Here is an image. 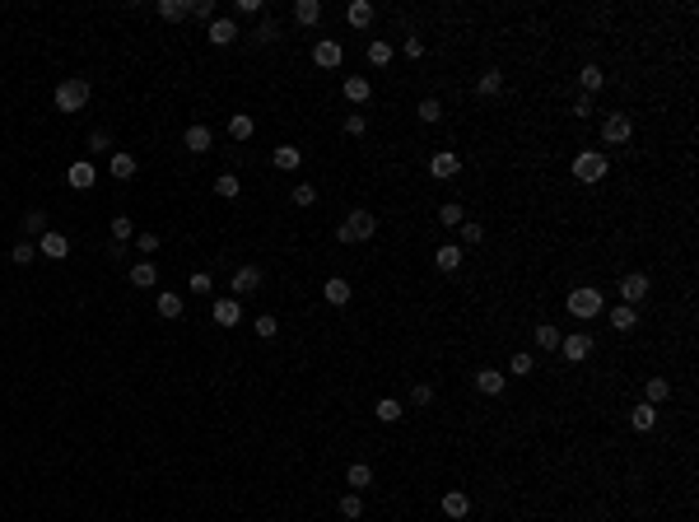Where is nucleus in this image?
I'll list each match as a JSON object with an SVG mask.
<instances>
[{
	"mask_svg": "<svg viewBox=\"0 0 699 522\" xmlns=\"http://www.w3.org/2000/svg\"><path fill=\"white\" fill-rule=\"evenodd\" d=\"M373 234H377L373 210H350L345 224H336V243H368Z\"/></svg>",
	"mask_w": 699,
	"mask_h": 522,
	"instance_id": "1",
	"label": "nucleus"
},
{
	"mask_svg": "<svg viewBox=\"0 0 699 522\" xmlns=\"http://www.w3.org/2000/svg\"><path fill=\"white\" fill-rule=\"evenodd\" d=\"M606 173H610V159L601 154V149H583V154L574 159V178L583 182V187H597Z\"/></svg>",
	"mask_w": 699,
	"mask_h": 522,
	"instance_id": "2",
	"label": "nucleus"
},
{
	"mask_svg": "<svg viewBox=\"0 0 699 522\" xmlns=\"http://www.w3.org/2000/svg\"><path fill=\"white\" fill-rule=\"evenodd\" d=\"M569 312H574L578 322H592V317H597L601 308H606V299H601V289H592V285H578L574 294H569Z\"/></svg>",
	"mask_w": 699,
	"mask_h": 522,
	"instance_id": "3",
	"label": "nucleus"
},
{
	"mask_svg": "<svg viewBox=\"0 0 699 522\" xmlns=\"http://www.w3.org/2000/svg\"><path fill=\"white\" fill-rule=\"evenodd\" d=\"M84 103H89V79L70 75V79L56 84V112H79Z\"/></svg>",
	"mask_w": 699,
	"mask_h": 522,
	"instance_id": "4",
	"label": "nucleus"
},
{
	"mask_svg": "<svg viewBox=\"0 0 699 522\" xmlns=\"http://www.w3.org/2000/svg\"><path fill=\"white\" fill-rule=\"evenodd\" d=\"M601 140L606 144H630L634 140V117L630 112H610L606 122H601Z\"/></svg>",
	"mask_w": 699,
	"mask_h": 522,
	"instance_id": "5",
	"label": "nucleus"
},
{
	"mask_svg": "<svg viewBox=\"0 0 699 522\" xmlns=\"http://www.w3.org/2000/svg\"><path fill=\"white\" fill-rule=\"evenodd\" d=\"M429 173L438 182H453L457 173H462V154H457V149H438V154L429 159Z\"/></svg>",
	"mask_w": 699,
	"mask_h": 522,
	"instance_id": "6",
	"label": "nucleus"
},
{
	"mask_svg": "<svg viewBox=\"0 0 699 522\" xmlns=\"http://www.w3.org/2000/svg\"><path fill=\"white\" fill-rule=\"evenodd\" d=\"M205 38H210L215 47H233V42H238V23H233L229 14H224V19H220V14H215V19L205 23Z\"/></svg>",
	"mask_w": 699,
	"mask_h": 522,
	"instance_id": "7",
	"label": "nucleus"
},
{
	"mask_svg": "<svg viewBox=\"0 0 699 522\" xmlns=\"http://www.w3.org/2000/svg\"><path fill=\"white\" fill-rule=\"evenodd\" d=\"M639 299H648V276H644V271H630V276L620 280V303L639 308Z\"/></svg>",
	"mask_w": 699,
	"mask_h": 522,
	"instance_id": "8",
	"label": "nucleus"
},
{
	"mask_svg": "<svg viewBox=\"0 0 699 522\" xmlns=\"http://www.w3.org/2000/svg\"><path fill=\"white\" fill-rule=\"evenodd\" d=\"M210 317L224 327V331H229V327L243 322V303H238V299H215V303H210Z\"/></svg>",
	"mask_w": 699,
	"mask_h": 522,
	"instance_id": "9",
	"label": "nucleus"
},
{
	"mask_svg": "<svg viewBox=\"0 0 699 522\" xmlns=\"http://www.w3.org/2000/svg\"><path fill=\"white\" fill-rule=\"evenodd\" d=\"M312 61H317V66H322V70H336V66H341V61H345V47L336 42V38H322V42L312 47Z\"/></svg>",
	"mask_w": 699,
	"mask_h": 522,
	"instance_id": "10",
	"label": "nucleus"
},
{
	"mask_svg": "<svg viewBox=\"0 0 699 522\" xmlns=\"http://www.w3.org/2000/svg\"><path fill=\"white\" fill-rule=\"evenodd\" d=\"M559 355H564L569 364H583V359L592 355V336H583V331H578V336H564V341H559Z\"/></svg>",
	"mask_w": 699,
	"mask_h": 522,
	"instance_id": "11",
	"label": "nucleus"
},
{
	"mask_svg": "<svg viewBox=\"0 0 699 522\" xmlns=\"http://www.w3.org/2000/svg\"><path fill=\"white\" fill-rule=\"evenodd\" d=\"M66 182H70L75 191H89L93 182H98V173H93V164H89V159H75V164L66 168Z\"/></svg>",
	"mask_w": 699,
	"mask_h": 522,
	"instance_id": "12",
	"label": "nucleus"
},
{
	"mask_svg": "<svg viewBox=\"0 0 699 522\" xmlns=\"http://www.w3.org/2000/svg\"><path fill=\"white\" fill-rule=\"evenodd\" d=\"M38 252H42L47 261H61V256L70 252V238H66V234H56V229H47V234L38 238Z\"/></svg>",
	"mask_w": 699,
	"mask_h": 522,
	"instance_id": "13",
	"label": "nucleus"
},
{
	"mask_svg": "<svg viewBox=\"0 0 699 522\" xmlns=\"http://www.w3.org/2000/svg\"><path fill=\"white\" fill-rule=\"evenodd\" d=\"M182 144H187V154H205V149L215 144V135H210V126L191 122V126H187V135H182Z\"/></svg>",
	"mask_w": 699,
	"mask_h": 522,
	"instance_id": "14",
	"label": "nucleus"
},
{
	"mask_svg": "<svg viewBox=\"0 0 699 522\" xmlns=\"http://www.w3.org/2000/svg\"><path fill=\"white\" fill-rule=\"evenodd\" d=\"M261 289V266H238L233 271V294H256Z\"/></svg>",
	"mask_w": 699,
	"mask_h": 522,
	"instance_id": "15",
	"label": "nucleus"
},
{
	"mask_svg": "<svg viewBox=\"0 0 699 522\" xmlns=\"http://www.w3.org/2000/svg\"><path fill=\"white\" fill-rule=\"evenodd\" d=\"M634 327H639V308H630V303H615V308H610V331H634Z\"/></svg>",
	"mask_w": 699,
	"mask_h": 522,
	"instance_id": "16",
	"label": "nucleus"
},
{
	"mask_svg": "<svg viewBox=\"0 0 699 522\" xmlns=\"http://www.w3.org/2000/svg\"><path fill=\"white\" fill-rule=\"evenodd\" d=\"M271 164H275L280 173H294V168L303 164V149H299V144H275V154H271Z\"/></svg>",
	"mask_w": 699,
	"mask_h": 522,
	"instance_id": "17",
	"label": "nucleus"
},
{
	"mask_svg": "<svg viewBox=\"0 0 699 522\" xmlns=\"http://www.w3.org/2000/svg\"><path fill=\"white\" fill-rule=\"evenodd\" d=\"M504 382H508V373H499V368H480L476 373V392H485V397H499Z\"/></svg>",
	"mask_w": 699,
	"mask_h": 522,
	"instance_id": "18",
	"label": "nucleus"
},
{
	"mask_svg": "<svg viewBox=\"0 0 699 522\" xmlns=\"http://www.w3.org/2000/svg\"><path fill=\"white\" fill-rule=\"evenodd\" d=\"M112 178H117V182H131L135 178V168H140V164H135V154H126V149H112Z\"/></svg>",
	"mask_w": 699,
	"mask_h": 522,
	"instance_id": "19",
	"label": "nucleus"
},
{
	"mask_svg": "<svg viewBox=\"0 0 699 522\" xmlns=\"http://www.w3.org/2000/svg\"><path fill=\"white\" fill-rule=\"evenodd\" d=\"M532 341H536V350H550V355H555V350H559V341H564V331H559L555 322H541V327L532 331Z\"/></svg>",
	"mask_w": 699,
	"mask_h": 522,
	"instance_id": "20",
	"label": "nucleus"
},
{
	"mask_svg": "<svg viewBox=\"0 0 699 522\" xmlns=\"http://www.w3.org/2000/svg\"><path fill=\"white\" fill-rule=\"evenodd\" d=\"M322 299L331 303V308H345V303H350V280H341V276H331L322 285Z\"/></svg>",
	"mask_w": 699,
	"mask_h": 522,
	"instance_id": "21",
	"label": "nucleus"
},
{
	"mask_svg": "<svg viewBox=\"0 0 699 522\" xmlns=\"http://www.w3.org/2000/svg\"><path fill=\"white\" fill-rule=\"evenodd\" d=\"M433 266L443 271V276H453V271L462 266V247H457V243H443L438 252H433Z\"/></svg>",
	"mask_w": 699,
	"mask_h": 522,
	"instance_id": "22",
	"label": "nucleus"
},
{
	"mask_svg": "<svg viewBox=\"0 0 699 522\" xmlns=\"http://www.w3.org/2000/svg\"><path fill=\"white\" fill-rule=\"evenodd\" d=\"M131 285L135 289H154L159 285V266H154V261H135V266H131Z\"/></svg>",
	"mask_w": 699,
	"mask_h": 522,
	"instance_id": "23",
	"label": "nucleus"
},
{
	"mask_svg": "<svg viewBox=\"0 0 699 522\" xmlns=\"http://www.w3.org/2000/svg\"><path fill=\"white\" fill-rule=\"evenodd\" d=\"M345 485L355 489V494H359V489H368V485H373V467H368V462H355V467L345 471Z\"/></svg>",
	"mask_w": 699,
	"mask_h": 522,
	"instance_id": "24",
	"label": "nucleus"
},
{
	"mask_svg": "<svg viewBox=\"0 0 699 522\" xmlns=\"http://www.w3.org/2000/svg\"><path fill=\"white\" fill-rule=\"evenodd\" d=\"M471 513V499H466L462 489H448L443 494V518H466Z\"/></svg>",
	"mask_w": 699,
	"mask_h": 522,
	"instance_id": "25",
	"label": "nucleus"
},
{
	"mask_svg": "<svg viewBox=\"0 0 699 522\" xmlns=\"http://www.w3.org/2000/svg\"><path fill=\"white\" fill-rule=\"evenodd\" d=\"M373 415H377V420H382V424H397L401 415H406V406H401L397 397H382V401H377V406H373Z\"/></svg>",
	"mask_w": 699,
	"mask_h": 522,
	"instance_id": "26",
	"label": "nucleus"
},
{
	"mask_svg": "<svg viewBox=\"0 0 699 522\" xmlns=\"http://www.w3.org/2000/svg\"><path fill=\"white\" fill-rule=\"evenodd\" d=\"M154 10H159V19L178 23V19H187V14H191V5H187V0H159Z\"/></svg>",
	"mask_w": 699,
	"mask_h": 522,
	"instance_id": "27",
	"label": "nucleus"
},
{
	"mask_svg": "<svg viewBox=\"0 0 699 522\" xmlns=\"http://www.w3.org/2000/svg\"><path fill=\"white\" fill-rule=\"evenodd\" d=\"M630 424H634L639 433H648V429L657 424V406H648V401H644V406H634V411H630Z\"/></svg>",
	"mask_w": 699,
	"mask_h": 522,
	"instance_id": "28",
	"label": "nucleus"
},
{
	"mask_svg": "<svg viewBox=\"0 0 699 522\" xmlns=\"http://www.w3.org/2000/svg\"><path fill=\"white\" fill-rule=\"evenodd\" d=\"M294 19H299V28H312V23L322 19V5H317V0H299V5H294Z\"/></svg>",
	"mask_w": 699,
	"mask_h": 522,
	"instance_id": "29",
	"label": "nucleus"
},
{
	"mask_svg": "<svg viewBox=\"0 0 699 522\" xmlns=\"http://www.w3.org/2000/svg\"><path fill=\"white\" fill-rule=\"evenodd\" d=\"M252 131H256V122L247 117V112H233L229 117V135L233 140H252Z\"/></svg>",
	"mask_w": 699,
	"mask_h": 522,
	"instance_id": "30",
	"label": "nucleus"
},
{
	"mask_svg": "<svg viewBox=\"0 0 699 522\" xmlns=\"http://www.w3.org/2000/svg\"><path fill=\"white\" fill-rule=\"evenodd\" d=\"M368 93H373V84H368L364 75H350V79H345V98H350V103H368Z\"/></svg>",
	"mask_w": 699,
	"mask_h": 522,
	"instance_id": "31",
	"label": "nucleus"
},
{
	"mask_svg": "<svg viewBox=\"0 0 699 522\" xmlns=\"http://www.w3.org/2000/svg\"><path fill=\"white\" fill-rule=\"evenodd\" d=\"M238 191H243V182L233 178V173H220V178H215V196L220 200H238Z\"/></svg>",
	"mask_w": 699,
	"mask_h": 522,
	"instance_id": "32",
	"label": "nucleus"
},
{
	"mask_svg": "<svg viewBox=\"0 0 699 522\" xmlns=\"http://www.w3.org/2000/svg\"><path fill=\"white\" fill-rule=\"evenodd\" d=\"M499 89H504V75H499V70H485V75L476 79V93H480V98H494Z\"/></svg>",
	"mask_w": 699,
	"mask_h": 522,
	"instance_id": "33",
	"label": "nucleus"
},
{
	"mask_svg": "<svg viewBox=\"0 0 699 522\" xmlns=\"http://www.w3.org/2000/svg\"><path fill=\"white\" fill-rule=\"evenodd\" d=\"M336 513H341V518H350V522H355V518H364V499H359L355 489H350V494H341V504H336Z\"/></svg>",
	"mask_w": 699,
	"mask_h": 522,
	"instance_id": "34",
	"label": "nucleus"
},
{
	"mask_svg": "<svg viewBox=\"0 0 699 522\" xmlns=\"http://www.w3.org/2000/svg\"><path fill=\"white\" fill-rule=\"evenodd\" d=\"M154 303H159V317H182V294H173V289H164Z\"/></svg>",
	"mask_w": 699,
	"mask_h": 522,
	"instance_id": "35",
	"label": "nucleus"
},
{
	"mask_svg": "<svg viewBox=\"0 0 699 522\" xmlns=\"http://www.w3.org/2000/svg\"><path fill=\"white\" fill-rule=\"evenodd\" d=\"M345 19L355 23V28H368V23H373V5H368V0H355V5L345 10Z\"/></svg>",
	"mask_w": 699,
	"mask_h": 522,
	"instance_id": "36",
	"label": "nucleus"
},
{
	"mask_svg": "<svg viewBox=\"0 0 699 522\" xmlns=\"http://www.w3.org/2000/svg\"><path fill=\"white\" fill-rule=\"evenodd\" d=\"M578 84H583V93H588V98H592V93H597L601 84H606V75H601L597 66H583V70H578Z\"/></svg>",
	"mask_w": 699,
	"mask_h": 522,
	"instance_id": "37",
	"label": "nucleus"
},
{
	"mask_svg": "<svg viewBox=\"0 0 699 522\" xmlns=\"http://www.w3.org/2000/svg\"><path fill=\"white\" fill-rule=\"evenodd\" d=\"M19 229H23V238H42V234H47V215H42V210H28Z\"/></svg>",
	"mask_w": 699,
	"mask_h": 522,
	"instance_id": "38",
	"label": "nucleus"
},
{
	"mask_svg": "<svg viewBox=\"0 0 699 522\" xmlns=\"http://www.w3.org/2000/svg\"><path fill=\"white\" fill-rule=\"evenodd\" d=\"M438 224H448V229H462V224H466V210L457 205V200H448V205H438Z\"/></svg>",
	"mask_w": 699,
	"mask_h": 522,
	"instance_id": "39",
	"label": "nucleus"
},
{
	"mask_svg": "<svg viewBox=\"0 0 699 522\" xmlns=\"http://www.w3.org/2000/svg\"><path fill=\"white\" fill-rule=\"evenodd\" d=\"M644 397H648V406H662V401L671 397V382H666V378H648Z\"/></svg>",
	"mask_w": 699,
	"mask_h": 522,
	"instance_id": "40",
	"label": "nucleus"
},
{
	"mask_svg": "<svg viewBox=\"0 0 699 522\" xmlns=\"http://www.w3.org/2000/svg\"><path fill=\"white\" fill-rule=\"evenodd\" d=\"M387 61H392V42H382V38H373V42H368V66H377V70H382Z\"/></svg>",
	"mask_w": 699,
	"mask_h": 522,
	"instance_id": "41",
	"label": "nucleus"
},
{
	"mask_svg": "<svg viewBox=\"0 0 699 522\" xmlns=\"http://www.w3.org/2000/svg\"><path fill=\"white\" fill-rule=\"evenodd\" d=\"M10 261H14V266H33V261H38V247H33V243H28V238H23V243H14V252H10Z\"/></svg>",
	"mask_w": 699,
	"mask_h": 522,
	"instance_id": "42",
	"label": "nucleus"
},
{
	"mask_svg": "<svg viewBox=\"0 0 699 522\" xmlns=\"http://www.w3.org/2000/svg\"><path fill=\"white\" fill-rule=\"evenodd\" d=\"M415 112H420V122H424V126L443 122V103H438V98H424V103H420V108H415Z\"/></svg>",
	"mask_w": 699,
	"mask_h": 522,
	"instance_id": "43",
	"label": "nucleus"
},
{
	"mask_svg": "<svg viewBox=\"0 0 699 522\" xmlns=\"http://www.w3.org/2000/svg\"><path fill=\"white\" fill-rule=\"evenodd\" d=\"M508 373H518V378H527V373H536V359L527 355V350H518V355L508 359Z\"/></svg>",
	"mask_w": 699,
	"mask_h": 522,
	"instance_id": "44",
	"label": "nucleus"
},
{
	"mask_svg": "<svg viewBox=\"0 0 699 522\" xmlns=\"http://www.w3.org/2000/svg\"><path fill=\"white\" fill-rule=\"evenodd\" d=\"M126 238H135V224L126 220V215H117V220H112V243L126 247Z\"/></svg>",
	"mask_w": 699,
	"mask_h": 522,
	"instance_id": "45",
	"label": "nucleus"
},
{
	"mask_svg": "<svg viewBox=\"0 0 699 522\" xmlns=\"http://www.w3.org/2000/svg\"><path fill=\"white\" fill-rule=\"evenodd\" d=\"M289 200H294V205H299V210H308L312 200H317V187H308V182H299V187L289 191Z\"/></svg>",
	"mask_w": 699,
	"mask_h": 522,
	"instance_id": "46",
	"label": "nucleus"
},
{
	"mask_svg": "<svg viewBox=\"0 0 699 522\" xmlns=\"http://www.w3.org/2000/svg\"><path fill=\"white\" fill-rule=\"evenodd\" d=\"M457 234H462V243H466V247H480V243H485V224H462Z\"/></svg>",
	"mask_w": 699,
	"mask_h": 522,
	"instance_id": "47",
	"label": "nucleus"
},
{
	"mask_svg": "<svg viewBox=\"0 0 699 522\" xmlns=\"http://www.w3.org/2000/svg\"><path fill=\"white\" fill-rule=\"evenodd\" d=\"M256 336H261V341H275V336H280V322L271 317V312H261V317H256Z\"/></svg>",
	"mask_w": 699,
	"mask_h": 522,
	"instance_id": "48",
	"label": "nucleus"
},
{
	"mask_svg": "<svg viewBox=\"0 0 699 522\" xmlns=\"http://www.w3.org/2000/svg\"><path fill=\"white\" fill-rule=\"evenodd\" d=\"M89 149L93 154H112V135L108 131H89Z\"/></svg>",
	"mask_w": 699,
	"mask_h": 522,
	"instance_id": "49",
	"label": "nucleus"
},
{
	"mask_svg": "<svg viewBox=\"0 0 699 522\" xmlns=\"http://www.w3.org/2000/svg\"><path fill=\"white\" fill-rule=\"evenodd\" d=\"M368 131V117L364 112H350V117H345V135H364Z\"/></svg>",
	"mask_w": 699,
	"mask_h": 522,
	"instance_id": "50",
	"label": "nucleus"
},
{
	"mask_svg": "<svg viewBox=\"0 0 699 522\" xmlns=\"http://www.w3.org/2000/svg\"><path fill=\"white\" fill-rule=\"evenodd\" d=\"M159 243H164L159 234H135V247H140L144 256H154V252H159Z\"/></svg>",
	"mask_w": 699,
	"mask_h": 522,
	"instance_id": "51",
	"label": "nucleus"
},
{
	"mask_svg": "<svg viewBox=\"0 0 699 522\" xmlns=\"http://www.w3.org/2000/svg\"><path fill=\"white\" fill-rule=\"evenodd\" d=\"M429 401H433V387L429 382H415L411 387V406H429Z\"/></svg>",
	"mask_w": 699,
	"mask_h": 522,
	"instance_id": "52",
	"label": "nucleus"
},
{
	"mask_svg": "<svg viewBox=\"0 0 699 522\" xmlns=\"http://www.w3.org/2000/svg\"><path fill=\"white\" fill-rule=\"evenodd\" d=\"M191 14L210 23V19H215V0H191Z\"/></svg>",
	"mask_w": 699,
	"mask_h": 522,
	"instance_id": "53",
	"label": "nucleus"
},
{
	"mask_svg": "<svg viewBox=\"0 0 699 522\" xmlns=\"http://www.w3.org/2000/svg\"><path fill=\"white\" fill-rule=\"evenodd\" d=\"M191 294H210V276H205V271H191Z\"/></svg>",
	"mask_w": 699,
	"mask_h": 522,
	"instance_id": "54",
	"label": "nucleus"
},
{
	"mask_svg": "<svg viewBox=\"0 0 699 522\" xmlns=\"http://www.w3.org/2000/svg\"><path fill=\"white\" fill-rule=\"evenodd\" d=\"M401 52H406V61H420V56H424V42H420V38H406V42H401Z\"/></svg>",
	"mask_w": 699,
	"mask_h": 522,
	"instance_id": "55",
	"label": "nucleus"
},
{
	"mask_svg": "<svg viewBox=\"0 0 699 522\" xmlns=\"http://www.w3.org/2000/svg\"><path fill=\"white\" fill-rule=\"evenodd\" d=\"M256 38H261V42H275V38H280L275 19H261V28H256Z\"/></svg>",
	"mask_w": 699,
	"mask_h": 522,
	"instance_id": "56",
	"label": "nucleus"
},
{
	"mask_svg": "<svg viewBox=\"0 0 699 522\" xmlns=\"http://www.w3.org/2000/svg\"><path fill=\"white\" fill-rule=\"evenodd\" d=\"M574 117H592V98H588V93H578V98H574Z\"/></svg>",
	"mask_w": 699,
	"mask_h": 522,
	"instance_id": "57",
	"label": "nucleus"
}]
</instances>
